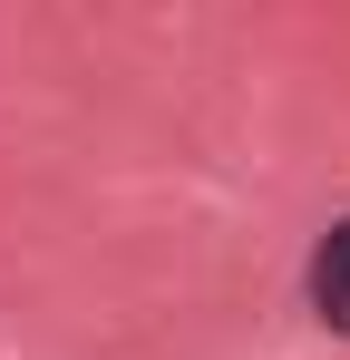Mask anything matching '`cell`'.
<instances>
[{
	"label": "cell",
	"mask_w": 350,
	"mask_h": 360,
	"mask_svg": "<svg viewBox=\"0 0 350 360\" xmlns=\"http://www.w3.org/2000/svg\"><path fill=\"white\" fill-rule=\"evenodd\" d=\"M311 311H321L331 331H350V214L311 243Z\"/></svg>",
	"instance_id": "6da1fadb"
}]
</instances>
